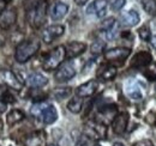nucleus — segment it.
Listing matches in <instances>:
<instances>
[{"instance_id":"1","label":"nucleus","mask_w":156,"mask_h":146,"mask_svg":"<svg viewBox=\"0 0 156 146\" xmlns=\"http://www.w3.org/2000/svg\"><path fill=\"white\" fill-rule=\"evenodd\" d=\"M27 18L33 28H40L46 22L47 2L46 0H28L27 4Z\"/></svg>"},{"instance_id":"2","label":"nucleus","mask_w":156,"mask_h":146,"mask_svg":"<svg viewBox=\"0 0 156 146\" xmlns=\"http://www.w3.org/2000/svg\"><path fill=\"white\" fill-rule=\"evenodd\" d=\"M31 115L41 119V121L44 123V125H52L57 121L58 119V111L55 109L54 106L44 102V101H41V102H36L30 110Z\"/></svg>"},{"instance_id":"3","label":"nucleus","mask_w":156,"mask_h":146,"mask_svg":"<svg viewBox=\"0 0 156 146\" xmlns=\"http://www.w3.org/2000/svg\"><path fill=\"white\" fill-rule=\"evenodd\" d=\"M40 49V42L36 38H31V40H27L20 42V44L16 47V52H15V59L17 62L24 64L27 61H29L34 55L39 52Z\"/></svg>"},{"instance_id":"4","label":"nucleus","mask_w":156,"mask_h":146,"mask_svg":"<svg viewBox=\"0 0 156 146\" xmlns=\"http://www.w3.org/2000/svg\"><path fill=\"white\" fill-rule=\"evenodd\" d=\"M65 59H66L65 47L64 46H58L44 56V59L42 61V67L46 71L58 70Z\"/></svg>"},{"instance_id":"5","label":"nucleus","mask_w":156,"mask_h":146,"mask_svg":"<svg viewBox=\"0 0 156 146\" xmlns=\"http://www.w3.org/2000/svg\"><path fill=\"white\" fill-rule=\"evenodd\" d=\"M0 78L6 84V86H9L15 91H20L23 89V82L17 77L16 73L10 70H6V68L0 70Z\"/></svg>"},{"instance_id":"6","label":"nucleus","mask_w":156,"mask_h":146,"mask_svg":"<svg viewBox=\"0 0 156 146\" xmlns=\"http://www.w3.org/2000/svg\"><path fill=\"white\" fill-rule=\"evenodd\" d=\"M84 134H85V137H88L90 139L101 140V139H105L107 135V127L102 123H98L96 121H94V122H90L85 126Z\"/></svg>"},{"instance_id":"7","label":"nucleus","mask_w":156,"mask_h":146,"mask_svg":"<svg viewBox=\"0 0 156 146\" xmlns=\"http://www.w3.org/2000/svg\"><path fill=\"white\" fill-rule=\"evenodd\" d=\"M76 75V68L71 62H66L61 65L54 73V79L58 83H64L70 79H72Z\"/></svg>"},{"instance_id":"8","label":"nucleus","mask_w":156,"mask_h":146,"mask_svg":"<svg viewBox=\"0 0 156 146\" xmlns=\"http://www.w3.org/2000/svg\"><path fill=\"white\" fill-rule=\"evenodd\" d=\"M131 54V50L129 48H124V47H117V48H112L105 52V59L107 61H124L126 60Z\"/></svg>"},{"instance_id":"9","label":"nucleus","mask_w":156,"mask_h":146,"mask_svg":"<svg viewBox=\"0 0 156 146\" xmlns=\"http://www.w3.org/2000/svg\"><path fill=\"white\" fill-rule=\"evenodd\" d=\"M65 33V26L61 24H53L49 25L48 28H46L42 33V40L46 43H51L54 40L59 38L60 36H62Z\"/></svg>"},{"instance_id":"10","label":"nucleus","mask_w":156,"mask_h":146,"mask_svg":"<svg viewBox=\"0 0 156 146\" xmlns=\"http://www.w3.org/2000/svg\"><path fill=\"white\" fill-rule=\"evenodd\" d=\"M117 108L115 106H105L102 107L98 114V119H96V122L98 123H102V125H108V123H112L114 117L117 116Z\"/></svg>"},{"instance_id":"11","label":"nucleus","mask_w":156,"mask_h":146,"mask_svg":"<svg viewBox=\"0 0 156 146\" xmlns=\"http://www.w3.org/2000/svg\"><path fill=\"white\" fill-rule=\"evenodd\" d=\"M87 49V44L84 42H78V41H73L70 42L65 46V50H66V59L71 60L83 54Z\"/></svg>"},{"instance_id":"12","label":"nucleus","mask_w":156,"mask_h":146,"mask_svg":"<svg viewBox=\"0 0 156 146\" xmlns=\"http://www.w3.org/2000/svg\"><path fill=\"white\" fill-rule=\"evenodd\" d=\"M17 20V12L15 9H5L0 13V28L10 29Z\"/></svg>"},{"instance_id":"13","label":"nucleus","mask_w":156,"mask_h":146,"mask_svg":"<svg viewBox=\"0 0 156 146\" xmlns=\"http://www.w3.org/2000/svg\"><path fill=\"white\" fill-rule=\"evenodd\" d=\"M98 89V80H89L82 85H79L76 90L78 97L80 98H85V97H90L93 96L96 90Z\"/></svg>"},{"instance_id":"14","label":"nucleus","mask_w":156,"mask_h":146,"mask_svg":"<svg viewBox=\"0 0 156 146\" xmlns=\"http://www.w3.org/2000/svg\"><path fill=\"white\" fill-rule=\"evenodd\" d=\"M107 1L106 0H94L87 9L88 15H95L98 18H102L107 13Z\"/></svg>"},{"instance_id":"15","label":"nucleus","mask_w":156,"mask_h":146,"mask_svg":"<svg viewBox=\"0 0 156 146\" xmlns=\"http://www.w3.org/2000/svg\"><path fill=\"white\" fill-rule=\"evenodd\" d=\"M127 123H129V114L119 113L112 122V129L115 134H122L126 130Z\"/></svg>"},{"instance_id":"16","label":"nucleus","mask_w":156,"mask_h":146,"mask_svg":"<svg viewBox=\"0 0 156 146\" xmlns=\"http://www.w3.org/2000/svg\"><path fill=\"white\" fill-rule=\"evenodd\" d=\"M151 60H153V56L149 52H139L132 57L131 67H135V68L148 67L151 64Z\"/></svg>"},{"instance_id":"17","label":"nucleus","mask_w":156,"mask_h":146,"mask_svg":"<svg viewBox=\"0 0 156 146\" xmlns=\"http://www.w3.org/2000/svg\"><path fill=\"white\" fill-rule=\"evenodd\" d=\"M119 20H120V24L124 26H135L139 22V15L135 10H130V11L122 12L120 15Z\"/></svg>"},{"instance_id":"18","label":"nucleus","mask_w":156,"mask_h":146,"mask_svg":"<svg viewBox=\"0 0 156 146\" xmlns=\"http://www.w3.org/2000/svg\"><path fill=\"white\" fill-rule=\"evenodd\" d=\"M67 12H69V5L65 2L58 1L52 6L49 13H51V18L53 20H60L66 16Z\"/></svg>"},{"instance_id":"19","label":"nucleus","mask_w":156,"mask_h":146,"mask_svg":"<svg viewBox=\"0 0 156 146\" xmlns=\"http://www.w3.org/2000/svg\"><path fill=\"white\" fill-rule=\"evenodd\" d=\"M48 83V79L41 73H31L27 78V84L30 88H42Z\"/></svg>"},{"instance_id":"20","label":"nucleus","mask_w":156,"mask_h":146,"mask_svg":"<svg viewBox=\"0 0 156 146\" xmlns=\"http://www.w3.org/2000/svg\"><path fill=\"white\" fill-rule=\"evenodd\" d=\"M115 75H117V68L111 65L102 66L98 71V78L102 80H112L115 78Z\"/></svg>"},{"instance_id":"21","label":"nucleus","mask_w":156,"mask_h":146,"mask_svg":"<svg viewBox=\"0 0 156 146\" xmlns=\"http://www.w3.org/2000/svg\"><path fill=\"white\" fill-rule=\"evenodd\" d=\"M23 119H24V113L20 111V109H13L7 114V116H6V123L9 126H13V125L20 122Z\"/></svg>"},{"instance_id":"22","label":"nucleus","mask_w":156,"mask_h":146,"mask_svg":"<svg viewBox=\"0 0 156 146\" xmlns=\"http://www.w3.org/2000/svg\"><path fill=\"white\" fill-rule=\"evenodd\" d=\"M126 93L130 98L132 99H142L143 95H142V91L139 89V86L135 84V83H130L127 86H126Z\"/></svg>"},{"instance_id":"23","label":"nucleus","mask_w":156,"mask_h":146,"mask_svg":"<svg viewBox=\"0 0 156 146\" xmlns=\"http://www.w3.org/2000/svg\"><path fill=\"white\" fill-rule=\"evenodd\" d=\"M83 108V101H82V98L80 97H73V98H71V101L67 103V109L70 110L71 113H73V114H78V113H80V110Z\"/></svg>"},{"instance_id":"24","label":"nucleus","mask_w":156,"mask_h":146,"mask_svg":"<svg viewBox=\"0 0 156 146\" xmlns=\"http://www.w3.org/2000/svg\"><path fill=\"white\" fill-rule=\"evenodd\" d=\"M142 6L149 16H156V0H142Z\"/></svg>"},{"instance_id":"25","label":"nucleus","mask_w":156,"mask_h":146,"mask_svg":"<svg viewBox=\"0 0 156 146\" xmlns=\"http://www.w3.org/2000/svg\"><path fill=\"white\" fill-rule=\"evenodd\" d=\"M143 74L147 79H149L150 82H155L156 80V62H151L148 67H145V70L143 71Z\"/></svg>"},{"instance_id":"26","label":"nucleus","mask_w":156,"mask_h":146,"mask_svg":"<svg viewBox=\"0 0 156 146\" xmlns=\"http://www.w3.org/2000/svg\"><path fill=\"white\" fill-rule=\"evenodd\" d=\"M43 141V138L40 133H36V134H33L30 137L27 138L25 140V145L27 146H40Z\"/></svg>"},{"instance_id":"27","label":"nucleus","mask_w":156,"mask_h":146,"mask_svg":"<svg viewBox=\"0 0 156 146\" xmlns=\"http://www.w3.org/2000/svg\"><path fill=\"white\" fill-rule=\"evenodd\" d=\"M72 93L71 88H59L54 90V96L58 98V99H64V98H67L70 97Z\"/></svg>"},{"instance_id":"28","label":"nucleus","mask_w":156,"mask_h":146,"mask_svg":"<svg viewBox=\"0 0 156 146\" xmlns=\"http://www.w3.org/2000/svg\"><path fill=\"white\" fill-rule=\"evenodd\" d=\"M138 35H139V37H140L143 41L150 42V40H151V30H150L149 26L143 25V26H140V29L138 30Z\"/></svg>"},{"instance_id":"29","label":"nucleus","mask_w":156,"mask_h":146,"mask_svg":"<svg viewBox=\"0 0 156 146\" xmlns=\"http://www.w3.org/2000/svg\"><path fill=\"white\" fill-rule=\"evenodd\" d=\"M114 25H115V19L113 18V17H109V18L105 19L101 23V29L105 33H108V31H111V30L114 29Z\"/></svg>"},{"instance_id":"30","label":"nucleus","mask_w":156,"mask_h":146,"mask_svg":"<svg viewBox=\"0 0 156 146\" xmlns=\"http://www.w3.org/2000/svg\"><path fill=\"white\" fill-rule=\"evenodd\" d=\"M105 48H106V43L102 42V41H95V42L91 44V47H90L91 53L95 55L101 54V53L105 50Z\"/></svg>"},{"instance_id":"31","label":"nucleus","mask_w":156,"mask_h":146,"mask_svg":"<svg viewBox=\"0 0 156 146\" xmlns=\"http://www.w3.org/2000/svg\"><path fill=\"white\" fill-rule=\"evenodd\" d=\"M13 98H15V97L10 95L9 90H7L5 86L0 85V101H2V102L5 101V103H6V102H13V101H15Z\"/></svg>"},{"instance_id":"32","label":"nucleus","mask_w":156,"mask_h":146,"mask_svg":"<svg viewBox=\"0 0 156 146\" xmlns=\"http://www.w3.org/2000/svg\"><path fill=\"white\" fill-rule=\"evenodd\" d=\"M125 0H113L111 4V9L113 11H120L124 6H125Z\"/></svg>"},{"instance_id":"33","label":"nucleus","mask_w":156,"mask_h":146,"mask_svg":"<svg viewBox=\"0 0 156 146\" xmlns=\"http://www.w3.org/2000/svg\"><path fill=\"white\" fill-rule=\"evenodd\" d=\"M133 146H155L153 144L151 140H148V139H144V140H139L133 144Z\"/></svg>"},{"instance_id":"34","label":"nucleus","mask_w":156,"mask_h":146,"mask_svg":"<svg viewBox=\"0 0 156 146\" xmlns=\"http://www.w3.org/2000/svg\"><path fill=\"white\" fill-rule=\"evenodd\" d=\"M75 146H88V141L85 139H80V140H78L77 143H76Z\"/></svg>"},{"instance_id":"35","label":"nucleus","mask_w":156,"mask_h":146,"mask_svg":"<svg viewBox=\"0 0 156 146\" xmlns=\"http://www.w3.org/2000/svg\"><path fill=\"white\" fill-rule=\"evenodd\" d=\"M6 108H7V104H6L5 102L0 101V114L4 113V111H6Z\"/></svg>"},{"instance_id":"36","label":"nucleus","mask_w":156,"mask_h":146,"mask_svg":"<svg viewBox=\"0 0 156 146\" xmlns=\"http://www.w3.org/2000/svg\"><path fill=\"white\" fill-rule=\"evenodd\" d=\"M5 6H6V0H0V13L5 10Z\"/></svg>"},{"instance_id":"37","label":"nucleus","mask_w":156,"mask_h":146,"mask_svg":"<svg viewBox=\"0 0 156 146\" xmlns=\"http://www.w3.org/2000/svg\"><path fill=\"white\" fill-rule=\"evenodd\" d=\"M75 2L79 6H83V5H85L88 2V0H75Z\"/></svg>"},{"instance_id":"38","label":"nucleus","mask_w":156,"mask_h":146,"mask_svg":"<svg viewBox=\"0 0 156 146\" xmlns=\"http://www.w3.org/2000/svg\"><path fill=\"white\" fill-rule=\"evenodd\" d=\"M150 42H151V46H153V47H154V48H155V49H156V35H155V36H153V37H151V40H150Z\"/></svg>"},{"instance_id":"39","label":"nucleus","mask_w":156,"mask_h":146,"mask_svg":"<svg viewBox=\"0 0 156 146\" xmlns=\"http://www.w3.org/2000/svg\"><path fill=\"white\" fill-rule=\"evenodd\" d=\"M113 146H124V145H122L121 143H115V144H114Z\"/></svg>"},{"instance_id":"40","label":"nucleus","mask_w":156,"mask_h":146,"mask_svg":"<svg viewBox=\"0 0 156 146\" xmlns=\"http://www.w3.org/2000/svg\"><path fill=\"white\" fill-rule=\"evenodd\" d=\"M48 146H59V145H57V144H51V145H48Z\"/></svg>"},{"instance_id":"41","label":"nucleus","mask_w":156,"mask_h":146,"mask_svg":"<svg viewBox=\"0 0 156 146\" xmlns=\"http://www.w3.org/2000/svg\"><path fill=\"white\" fill-rule=\"evenodd\" d=\"M94 146H101V145H98V144H96V145H94Z\"/></svg>"},{"instance_id":"42","label":"nucleus","mask_w":156,"mask_h":146,"mask_svg":"<svg viewBox=\"0 0 156 146\" xmlns=\"http://www.w3.org/2000/svg\"><path fill=\"white\" fill-rule=\"evenodd\" d=\"M155 126H156V123H155Z\"/></svg>"}]
</instances>
